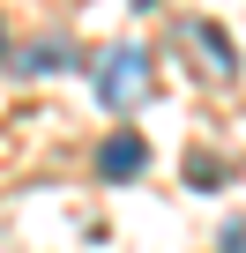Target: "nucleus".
<instances>
[{
  "label": "nucleus",
  "mask_w": 246,
  "mask_h": 253,
  "mask_svg": "<svg viewBox=\"0 0 246 253\" xmlns=\"http://www.w3.org/2000/svg\"><path fill=\"white\" fill-rule=\"evenodd\" d=\"M97 97H104V112L149 104V60H142V45H112L97 60Z\"/></svg>",
  "instance_id": "nucleus-1"
},
{
  "label": "nucleus",
  "mask_w": 246,
  "mask_h": 253,
  "mask_svg": "<svg viewBox=\"0 0 246 253\" xmlns=\"http://www.w3.org/2000/svg\"><path fill=\"white\" fill-rule=\"evenodd\" d=\"M187 38L209 52V75H216V82H231V75H239V60H231V45H224V30H216V23H187Z\"/></svg>",
  "instance_id": "nucleus-3"
},
{
  "label": "nucleus",
  "mask_w": 246,
  "mask_h": 253,
  "mask_svg": "<svg viewBox=\"0 0 246 253\" xmlns=\"http://www.w3.org/2000/svg\"><path fill=\"white\" fill-rule=\"evenodd\" d=\"M142 164H149V149H142V134H112V142L97 149V171H104V179H135Z\"/></svg>",
  "instance_id": "nucleus-2"
}]
</instances>
